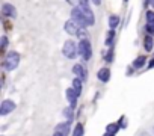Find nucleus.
I'll return each mask as SVG.
<instances>
[{
  "label": "nucleus",
  "instance_id": "f257e3e1",
  "mask_svg": "<svg viewBox=\"0 0 154 136\" xmlns=\"http://www.w3.org/2000/svg\"><path fill=\"white\" fill-rule=\"evenodd\" d=\"M65 32L68 35H72V36H77L80 39H88V32L85 27H82L80 24H77L75 21L72 20H68L65 23Z\"/></svg>",
  "mask_w": 154,
  "mask_h": 136
},
{
  "label": "nucleus",
  "instance_id": "f03ea898",
  "mask_svg": "<svg viewBox=\"0 0 154 136\" xmlns=\"http://www.w3.org/2000/svg\"><path fill=\"white\" fill-rule=\"evenodd\" d=\"M71 20L75 21L77 24H80L82 27L91 26V23H89V20H88V17H86V14H85V11H83L80 6L71 9Z\"/></svg>",
  "mask_w": 154,
  "mask_h": 136
},
{
  "label": "nucleus",
  "instance_id": "7ed1b4c3",
  "mask_svg": "<svg viewBox=\"0 0 154 136\" xmlns=\"http://www.w3.org/2000/svg\"><path fill=\"white\" fill-rule=\"evenodd\" d=\"M18 63H20V53H17V51H9L3 59V66L8 71L15 70V68L18 66Z\"/></svg>",
  "mask_w": 154,
  "mask_h": 136
},
{
  "label": "nucleus",
  "instance_id": "20e7f679",
  "mask_svg": "<svg viewBox=\"0 0 154 136\" xmlns=\"http://www.w3.org/2000/svg\"><path fill=\"white\" fill-rule=\"evenodd\" d=\"M62 51H63V56H65V57L74 59V57L77 56V53H79V44H75L74 41L68 39V41H65Z\"/></svg>",
  "mask_w": 154,
  "mask_h": 136
},
{
  "label": "nucleus",
  "instance_id": "39448f33",
  "mask_svg": "<svg viewBox=\"0 0 154 136\" xmlns=\"http://www.w3.org/2000/svg\"><path fill=\"white\" fill-rule=\"evenodd\" d=\"M79 54L85 60H89L91 59V56H92V47H91V42L88 39H80V42H79Z\"/></svg>",
  "mask_w": 154,
  "mask_h": 136
},
{
  "label": "nucleus",
  "instance_id": "423d86ee",
  "mask_svg": "<svg viewBox=\"0 0 154 136\" xmlns=\"http://www.w3.org/2000/svg\"><path fill=\"white\" fill-rule=\"evenodd\" d=\"M14 109H15V103L12 100H3L2 104H0V115L5 116V115L11 113Z\"/></svg>",
  "mask_w": 154,
  "mask_h": 136
},
{
  "label": "nucleus",
  "instance_id": "0eeeda50",
  "mask_svg": "<svg viewBox=\"0 0 154 136\" xmlns=\"http://www.w3.org/2000/svg\"><path fill=\"white\" fill-rule=\"evenodd\" d=\"M2 14L3 17H8V18H15L17 17V11H15V6L11 5V3H5L2 6Z\"/></svg>",
  "mask_w": 154,
  "mask_h": 136
},
{
  "label": "nucleus",
  "instance_id": "6e6552de",
  "mask_svg": "<svg viewBox=\"0 0 154 136\" xmlns=\"http://www.w3.org/2000/svg\"><path fill=\"white\" fill-rule=\"evenodd\" d=\"M72 73L75 74V77H79V79H82L83 82L86 80V77H88V73H86V70L80 65V63H77V65H74L72 66Z\"/></svg>",
  "mask_w": 154,
  "mask_h": 136
},
{
  "label": "nucleus",
  "instance_id": "1a4fd4ad",
  "mask_svg": "<svg viewBox=\"0 0 154 136\" xmlns=\"http://www.w3.org/2000/svg\"><path fill=\"white\" fill-rule=\"evenodd\" d=\"M54 131H59V133H62L63 136H68V134H69V131H71V121H65V122L57 124Z\"/></svg>",
  "mask_w": 154,
  "mask_h": 136
},
{
  "label": "nucleus",
  "instance_id": "9d476101",
  "mask_svg": "<svg viewBox=\"0 0 154 136\" xmlns=\"http://www.w3.org/2000/svg\"><path fill=\"white\" fill-rule=\"evenodd\" d=\"M77 97H79V95H77V92L72 89V88H68L66 89V98H68V101H69V106H75L77 104Z\"/></svg>",
  "mask_w": 154,
  "mask_h": 136
},
{
  "label": "nucleus",
  "instance_id": "9b49d317",
  "mask_svg": "<svg viewBox=\"0 0 154 136\" xmlns=\"http://www.w3.org/2000/svg\"><path fill=\"white\" fill-rule=\"evenodd\" d=\"M98 79L101 80V82H109V79H110V70H109V68H101V70L98 71Z\"/></svg>",
  "mask_w": 154,
  "mask_h": 136
},
{
  "label": "nucleus",
  "instance_id": "f8f14e48",
  "mask_svg": "<svg viewBox=\"0 0 154 136\" xmlns=\"http://www.w3.org/2000/svg\"><path fill=\"white\" fill-rule=\"evenodd\" d=\"M82 83H83V80L82 79H79V77H75L74 80H72V89L77 92V95H80L82 94Z\"/></svg>",
  "mask_w": 154,
  "mask_h": 136
},
{
  "label": "nucleus",
  "instance_id": "ddd939ff",
  "mask_svg": "<svg viewBox=\"0 0 154 136\" xmlns=\"http://www.w3.org/2000/svg\"><path fill=\"white\" fill-rule=\"evenodd\" d=\"M85 134V128H83V124L82 122H77L75 127L72 128V136H83Z\"/></svg>",
  "mask_w": 154,
  "mask_h": 136
},
{
  "label": "nucleus",
  "instance_id": "4468645a",
  "mask_svg": "<svg viewBox=\"0 0 154 136\" xmlns=\"http://www.w3.org/2000/svg\"><path fill=\"white\" fill-rule=\"evenodd\" d=\"M152 44H154V41H152L151 35H146V36L143 38V47H145V50H146V51H151V50H152Z\"/></svg>",
  "mask_w": 154,
  "mask_h": 136
},
{
  "label": "nucleus",
  "instance_id": "2eb2a0df",
  "mask_svg": "<svg viewBox=\"0 0 154 136\" xmlns=\"http://www.w3.org/2000/svg\"><path fill=\"white\" fill-rule=\"evenodd\" d=\"M66 2L74 6V8H79V6H89L88 5V0H66Z\"/></svg>",
  "mask_w": 154,
  "mask_h": 136
},
{
  "label": "nucleus",
  "instance_id": "dca6fc26",
  "mask_svg": "<svg viewBox=\"0 0 154 136\" xmlns=\"http://www.w3.org/2000/svg\"><path fill=\"white\" fill-rule=\"evenodd\" d=\"M63 116H66V121H71L74 118V107L72 106H68L63 109Z\"/></svg>",
  "mask_w": 154,
  "mask_h": 136
},
{
  "label": "nucleus",
  "instance_id": "f3484780",
  "mask_svg": "<svg viewBox=\"0 0 154 136\" xmlns=\"http://www.w3.org/2000/svg\"><path fill=\"white\" fill-rule=\"evenodd\" d=\"M119 128H121V125L113 122V124H107V127H106V131H107V133H112V134H115V133H116Z\"/></svg>",
  "mask_w": 154,
  "mask_h": 136
},
{
  "label": "nucleus",
  "instance_id": "a211bd4d",
  "mask_svg": "<svg viewBox=\"0 0 154 136\" xmlns=\"http://www.w3.org/2000/svg\"><path fill=\"white\" fill-rule=\"evenodd\" d=\"M145 60H146L145 56H139V57L133 62V66H134V68H142V66L145 65Z\"/></svg>",
  "mask_w": 154,
  "mask_h": 136
},
{
  "label": "nucleus",
  "instance_id": "6ab92c4d",
  "mask_svg": "<svg viewBox=\"0 0 154 136\" xmlns=\"http://www.w3.org/2000/svg\"><path fill=\"white\" fill-rule=\"evenodd\" d=\"M118 24H119V18H118L116 15H110V17H109V26L113 29V27H116Z\"/></svg>",
  "mask_w": 154,
  "mask_h": 136
},
{
  "label": "nucleus",
  "instance_id": "aec40b11",
  "mask_svg": "<svg viewBox=\"0 0 154 136\" xmlns=\"http://www.w3.org/2000/svg\"><path fill=\"white\" fill-rule=\"evenodd\" d=\"M146 24H152L154 26V12L152 11L146 12Z\"/></svg>",
  "mask_w": 154,
  "mask_h": 136
},
{
  "label": "nucleus",
  "instance_id": "412c9836",
  "mask_svg": "<svg viewBox=\"0 0 154 136\" xmlns=\"http://www.w3.org/2000/svg\"><path fill=\"white\" fill-rule=\"evenodd\" d=\"M113 36H115V30L112 29V30H109V33H107V38H106V44L109 45V44H112V39H113Z\"/></svg>",
  "mask_w": 154,
  "mask_h": 136
},
{
  "label": "nucleus",
  "instance_id": "4be33fe9",
  "mask_svg": "<svg viewBox=\"0 0 154 136\" xmlns=\"http://www.w3.org/2000/svg\"><path fill=\"white\" fill-rule=\"evenodd\" d=\"M0 41H2V50L5 51L6 47H8V38L6 36H2V39H0Z\"/></svg>",
  "mask_w": 154,
  "mask_h": 136
},
{
  "label": "nucleus",
  "instance_id": "5701e85b",
  "mask_svg": "<svg viewBox=\"0 0 154 136\" xmlns=\"http://www.w3.org/2000/svg\"><path fill=\"white\" fill-rule=\"evenodd\" d=\"M146 32H148V35H154V26L152 24H146Z\"/></svg>",
  "mask_w": 154,
  "mask_h": 136
},
{
  "label": "nucleus",
  "instance_id": "b1692460",
  "mask_svg": "<svg viewBox=\"0 0 154 136\" xmlns=\"http://www.w3.org/2000/svg\"><path fill=\"white\" fill-rule=\"evenodd\" d=\"M148 68H154V59H151V60H149V63H148Z\"/></svg>",
  "mask_w": 154,
  "mask_h": 136
},
{
  "label": "nucleus",
  "instance_id": "393cba45",
  "mask_svg": "<svg viewBox=\"0 0 154 136\" xmlns=\"http://www.w3.org/2000/svg\"><path fill=\"white\" fill-rule=\"evenodd\" d=\"M53 136H63V134H62V133H59V131H54V133H53Z\"/></svg>",
  "mask_w": 154,
  "mask_h": 136
},
{
  "label": "nucleus",
  "instance_id": "a878e982",
  "mask_svg": "<svg viewBox=\"0 0 154 136\" xmlns=\"http://www.w3.org/2000/svg\"><path fill=\"white\" fill-rule=\"evenodd\" d=\"M103 136H115V134H112V133H107V131H106V133H104Z\"/></svg>",
  "mask_w": 154,
  "mask_h": 136
},
{
  "label": "nucleus",
  "instance_id": "bb28decb",
  "mask_svg": "<svg viewBox=\"0 0 154 136\" xmlns=\"http://www.w3.org/2000/svg\"><path fill=\"white\" fill-rule=\"evenodd\" d=\"M139 136H149V134H148V133H140Z\"/></svg>",
  "mask_w": 154,
  "mask_h": 136
},
{
  "label": "nucleus",
  "instance_id": "cd10ccee",
  "mask_svg": "<svg viewBox=\"0 0 154 136\" xmlns=\"http://www.w3.org/2000/svg\"><path fill=\"white\" fill-rule=\"evenodd\" d=\"M151 3H152V6H154V0H151Z\"/></svg>",
  "mask_w": 154,
  "mask_h": 136
},
{
  "label": "nucleus",
  "instance_id": "c85d7f7f",
  "mask_svg": "<svg viewBox=\"0 0 154 136\" xmlns=\"http://www.w3.org/2000/svg\"><path fill=\"white\" fill-rule=\"evenodd\" d=\"M125 2H127V0H125Z\"/></svg>",
  "mask_w": 154,
  "mask_h": 136
},
{
  "label": "nucleus",
  "instance_id": "c756f323",
  "mask_svg": "<svg viewBox=\"0 0 154 136\" xmlns=\"http://www.w3.org/2000/svg\"><path fill=\"white\" fill-rule=\"evenodd\" d=\"M2 136H3V134H2Z\"/></svg>",
  "mask_w": 154,
  "mask_h": 136
}]
</instances>
